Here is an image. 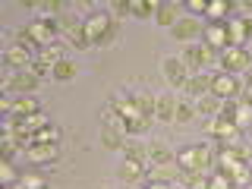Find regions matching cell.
<instances>
[{"label": "cell", "mask_w": 252, "mask_h": 189, "mask_svg": "<svg viewBox=\"0 0 252 189\" xmlns=\"http://www.w3.org/2000/svg\"><path fill=\"white\" fill-rule=\"evenodd\" d=\"M177 167L186 173H211L215 170V152L208 145H186L177 152Z\"/></svg>", "instance_id": "6da1fadb"}, {"label": "cell", "mask_w": 252, "mask_h": 189, "mask_svg": "<svg viewBox=\"0 0 252 189\" xmlns=\"http://www.w3.org/2000/svg\"><path fill=\"white\" fill-rule=\"evenodd\" d=\"M110 104H114L117 114L126 120V132H129V136H142V132H148V126H152V117H145V114L136 107L132 94H114V98H110Z\"/></svg>", "instance_id": "7a4b0ae2"}, {"label": "cell", "mask_w": 252, "mask_h": 189, "mask_svg": "<svg viewBox=\"0 0 252 189\" xmlns=\"http://www.w3.org/2000/svg\"><path fill=\"white\" fill-rule=\"evenodd\" d=\"M246 161H249V145L246 142H240V145H218V152H215V170L230 173V177Z\"/></svg>", "instance_id": "3957f363"}, {"label": "cell", "mask_w": 252, "mask_h": 189, "mask_svg": "<svg viewBox=\"0 0 252 189\" xmlns=\"http://www.w3.org/2000/svg\"><path fill=\"white\" fill-rule=\"evenodd\" d=\"M22 32L29 35V44H38V47H47V44L60 41L57 19H51V16H38V19H32L29 26H22Z\"/></svg>", "instance_id": "277c9868"}, {"label": "cell", "mask_w": 252, "mask_h": 189, "mask_svg": "<svg viewBox=\"0 0 252 189\" xmlns=\"http://www.w3.org/2000/svg\"><path fill=\"white\" fill-rule=\"evenodd\" d=\"M85 35H89L92 44L107 47L117 38V26H114V19H110L107 13H92L89 19H85Z\"/></svg>", "instance_id": "5b68a950"}, {"label": "cell", "mask_w": 252, "mask_h": 189, "mask_svg": "<svg viewBox=\"0 0 252 189\" xmlns=\"http://www.w3.org/2000/svg\"><path fill=\"white\" fill-rule=\"evenodd\" d=\"M180 60H183V66L189 73H205V69L211 66V63H218V51L208 44H186L183 54H180Z\"/></svg>", "instance_id": "8992f818"}, {"label": "cell", "mask_w": 252, "mask_h": 189, "mask_svg": "<svg viewBox=\"0 0 252 189\" xmlns=\"http://www.w3.org/2000/svg\"><path fill=\"white\" fill-rule=\"evenodd\" d=\"M205 132H208L211 139H218V145H240L243 142V132L236 129L230 120H220V117L205 120Z\"/></svg>", "instance_id": "52a82bcc"}, {"label": "cell", "mask_w": 252, "mask_h": 189, "mask_svg": "<svg viewBox=\"0 0 252 189\" xmlns=\"http://www.w3.org/2000/svg\"><path fill=\"white\" fill-rule=\"evenodd\" d=\"M218 63H220V69L224 73H243V69H249V63H252V57H249V51L246 47H233V44H227L224 51L218 54Z\"/></svg>", "instance_id": "ba28073f"}, {"label": "cell", "mask_w": 252, "mask_h": 189, "mask_svg": "<svg viewBox=\"0 0 252 189\" xmlns=\"http://www.w3.org/2000/svg\"><path fill=\"white\" fill-rule=\"evenodd\" d=\"M243 85L236 82L233 73H224V69H218V73H211V94H215L218 101H230V98H240Z\"/></svg>", "instance_id": "9c48e42d"}, {"label": "cell", "mask_w": 252, "mask_h": 189, "mask_svg": "<svg viewBox=\"0 0 252 189\" xmlns=\"http://www.w3.org/2000/svg\"><path fill=\"white\" fill-rule=\"evenodd\" d=\"M3 63L13 69V73H22V69H32V63H35V54H32V47L10 44V47L3 51Z\"/></svg>", "instance_id": "30bf717a"}, {"label": "cell", "mask_w": 252, "mask_h": 189, "mask_svg": "<svg viewBox=\"0 0 252 189\" xmlns=\"http://www.w3.org/2000/svg\"><path fill=\"white\" fill-rule=\"evenodd\" d=\"M161 69H164V79L170 82V89H186L189 76H192V73L183 66V60H180V57H164Z\"/></svg>", "instance_id": "8fae6325"}, {"label": "cell", "mask_w": 252, "mask_h": 189, "mask_svg": "<svg viewBox=\"0 0 252 189\" xmlns=\"http://www.w3.org/2000/svg\"><path fill=\"white\" fill-rule=\"evenodd\" d=\"M252 38V19L249 16H236V19H227V41L233 47H243Z\"/></svg>", "instance_id": "7c38bea8"}, {"label": "cell", "mask_w": 252, "mask_h": 189, "mask_svg": "<svg viewBox=\"0 0 252 189\" xmlns=\"http://www.w3.org/2000/svg\"><path fill=\"white\" fill-rule=\"evenodd\" d=\"M38 82H41V79L32 73V69H22V73H10V76L3 79L6 92H19V94H32V92L38 89Z\"/></svg>", "instance_id": "4fadbf2b"}, {"label": "cell", "mask_w": 252, "mask_h": 189, "mask_svg": "<svg viewBox=\"0 0 252 189\" xmlns=\"http://www.w3.org/2000/svg\"><path fill=\"white\" fill-rule=\"evenodd\" d=\"M60 158V145H38V142H32L26 148V161L35 164V167H44V164H54Z\"/></svg>", "instance_id": "5bb4252c"}, {"label": "cell", "mask_w": 252, "mask_h": 189, "mask_svg": "<svg viewBox=\"0 0 252 189\" xmlns=\"http://www.w3.org/2000/svg\"><path fill=\"white\" fill-rule=\"evenodd\" d=\"M170 32H173V38H177V41L192 44L205 29H202V22H199V19H192V16H183V19H177V26H173Z\"/></svg>", "instance_id": "9a60e30c"}, {"label": "cell", "mask_w": 252, "mask_h": 189, "mask_svg": "<svg viewBox=\"0 0 252 189\" xmlns=\"http://www.w3.org/2000/svg\"><path fill=\"white\" fill-rule=\"evenodd\" d=\"M120 180H126V183H148V164L142 161H129V158H123L120 164Z\"/></svg>", "instance_id": "2e32d148"}, {"label": "cell", "mask_w": 252, "mask_h": 189, "mask_svg": "<svg viewBox=\"0 0 252 189\" xmlns=\"http://www.w3.org/2000/svg\"><path fill=\"white\" fill-rule=\"evenodd\" d=\"M35 60H41L44 66H57V63L66 60V41H54V44H47V47H38V54H35Z\"/></svg>", "instance_id": "e0dca14e"}, {"label": "cell", "mask_w": 252, "mask_h": 189, "mask_svg": "<svg viewBox=\"0 0 252 189\" xmlns=\"http://www.w3.org/2000/svg\"><path fill=\"white\" fill-rule=\"evenodd\" d=\"M202 38H205V44L208 47H215V51H224L227 44V22H208L205 26V32H202Z\"/></svg>", "instance_id": "ac0fdd59"}, {"label": "cell", "mask_w": 252, "mask_h": 189, "mask_svg": "<svg viewBox=\"0 0 252 189\" xmlns=\"http://www.w3.org/2000/svg\"><path fill=\"white\" fill-rule=\"evenodd\" d=\"M183 92H186L192 101H195V98H202V94H211V73H208V69H205V73H192Z\"/></svg>", "instance_id": "d6986e66"}, {"label": "cell", "mask_w": 252, "mask_h": 189, "mask_svg": "<svg viewBox=\"0 0 252 189\" xmlns=\"http://www.w3.org/2000/svg\"><path fill=\"white\" fill-rule=\"evenodd\" d=\"M155 117L161 123H173V117H177V98H173L170 92L155 98Z\"/></svg>", "instance_id": "ffe728a7"}, {"label": "cell", "mask_w": 252, "mask_h": 189, "mask_svg": "<svg viewBox=\"0 0 252 189\" xmlns=\"http://www.w3.org/2000/svg\"><path fill=\"white\" fill-rule=\"evenodd\" d=\"M32 114H41V104H38L32 94H19V98L13 101V110L10 117H16V120H22V117H32Z\"/></svg>", "instance_id": "44dd1931"}, {"label": "cell", "mask_w": 252, "mask_h": 189, "mask_svg": "<svg viewBox=\"0 0 252 189\" xmlns=\"http://www.w3.org/2000/svg\"><path fill=\"white\" fill-rule=\"evenodd\" d=\"M167 164H177V155L167 145H148V167H167Z\"/></svg>", "instance_id": "7402d4cb"}, {"label": "cell", "mask_w": 252, "mask_h": 189, "mask_svg": "<svg viewBox=\"0 0 252 189\" xmlns=\"http://www.w3.org/2000/svg\"><path fill=\"white\" fill-rule=\"evenodd\" d=\"M192 107H195V117H205V120H211V117H218L220 101L215 98V94H202V98L192 101Z\"/></svg>", "instance_id": "603a6c76"}, {"label": "cell", "mask_w": 252, "mask_h": 189, "mask_svg": "<svg viewBox=\"0 0 252 189\" xmlns=\"http://www.w3.org/2000/svg\"><path fill=\"white\" fill-rule=\"evenodd\" d=\"M120 152H123V158H129V161H142V164H148V145H142V142L126 139Z\"/></svg>", "instance_id": "cb8c5ba5"}, {"label": "cell", "mask_w": 252, "mask_h": 189, "mask_svg": "<svg viewBox=\"0 0 252 189\" xmlns=\"http://www.w3.org/2000/svg\"><path fill=\"white\" fill-rule=\"evenodd\" d=\"M66 44H73V47H79V51H85V47H92V41H89V35H85V19L79 22V26H73L66 32Z\"/></svg>", "instance_id": "d4e9b609"}, {"label": "cell", "mask_w": 252, "mask_h": 189, "mask_svg": "<svg viewBox=\"0 0 252 189\" xmlns=\"http://www.w3.org/2000/svg\"><path fill=\"white\" fill-rule=\"evenodd\" d=\"M155 19H158V26L173 29V26H177V3H158Z\"/></svg>", "instance_id": "484cf974"}, {"label": "cell", "mask_w": 252, "mask_h": 189, "mask_svg": "<svg viewBox=\"0 0 252 189\" xmlns=\"http://www.w3.org/2000/svg\"><path fill=\"white\" fill-rule=\"evenodd\" d=\"M123 142H126L123 132L110 129V126H101V145H104V148H110V152H120V148H123Z\"/></svg>", "instance_id": "4316f807"}, {"label": "cell", "mask_w": 252, "mask_h": 189, "mask_svg": "<svg viewBox=\"0 0 252 189\" xmlns=\"http://www.w3.org/2000/svg\"><path fill=\"white\" fill-rule=\"evenodd\" d=\"M233 10V3H227V0H208V19L211 22H227V13Z\"/></svg>", "instance_id": "83f0119b"}, {"label": "cell", "mask_w": 252, "mask_h": 189, "mask_svg": "<svg viewBox=\"0 0 252 189\" xmlns=\"http://www.w3.org/2000/svg\"><path fill=\"white\" fill-rule=\"evenodd\" d=\"M129 13L136 19H148L152 13H158V3L155 0H129Z\"/></svg>", "instance_id": "f1b7e54d"}, {"label": "cell", "mask_w": 252, "mask_h": 189, "mask_svg": "<svg viewBox=\"0 0 252 189\" xmlns=\"http://www.w3.org/2000/svg\"><path fill=\"white\" fill-rule=\"evenodd\" d=\"M208 189H236L230 173H220V170H211L208 173Z\"/></svg>", "instance_id": "f546056e"}, {"label": "cell", "mask_w": 252, "mask_h": 189, "mask_svg": "<svg viewBox=\"0 0 252 189\" xmlns=\"http://www.w3.org/2000/svg\"><path fill=\"white\" fill-rule=\"evenodd\" d=\"M132 101H136V107H139L145 117H155V98H152V94L136 92V94H132Z\"/></svg>", "instance_id": "4dcf8cb0"}, {"label": "cell", "mask_w": 252, "mask_h": 189, "mask_svg": "<svg viewBox=\"0 0 252 189\" xmlns=\"http://www.w3.org/2000/svg\"><path fill=\"white\" fill-rule=\"evenodd\" d=\"M57 139H60V129H57V126H44V129L38 132L32 142H38V145H57Z\"/></svg>", "instance_id": "1f68e13d"}, {"label": "cell", "mask_w": 252, "mask_h": 189, "mask_svg": "<svg viewBox=\"0 0 252 189\" xmlns=\"http://www.w3.org/2000/svg\"><path fill=\"white\" fill-rule=\"evenodd\" d=\"M236 110H240V98H230V101H220V110H218V117L220 120H236Z\"/></svg>", "instance_id": "d6a6232c"}, {"label": "cell", "mask_w": 252, "mask_h": 189, "mask_svg": "<svg viewBox=\"0 0 252 189\" xmlns=\"http://www.w3.org/2000/svg\"><path fill=\"white\" fill-rule=\"evenodd\" d=\"M192 117H195L192 101H177V117H173V123H189Z\"/></svg>", "instance_id": "836d02e7"}, {"label": "cell", "mask_w": 252, "mask_h": 189, "mask_svg": "<svg viewBox=\"0 0 252 189\" xmlns=\"http://www.w3.org/2000/svg\"><path fill=\"white\" fill-rule=\"evenodd\" d=\"M252 123V107L246 104V101H240V110H236V120H233V126H236V129H246V126Z\"/></svg>", "instance_id": "e575fe53"}, {"label": "cell", "mask_w": 252, "mask_h": 189, "mask_svg": "<svg viewBox=\"0 0 252 189\" xmlns=\"http://www.w3.org/2000/svg\"><path fill=\"white\" fill-rule=\"evenodd\" d=\"M76 76V63L73 60H63L54 66V79H73Z\"/></svg>", "instance_id": "d590c367"}, {"label": "cell", "mask_w": 252, "mask_h": 189, "mask_svg": "<svg viewBox=\"0 0 252 189\" xmlns=\"http://www.w3.org/2000/svg\"><path fill=\"white\" fill-rule=\"evenodd\" d=\"M35 10H44V13H51V16H63L66 6H63L60 0H44V3H35Z\"/></svg>", "instance_id": "8d00e7d4"}, {"label": "cell", "mask_w": 252, "mask_h": 189, "mask_svg": "<svg viewBox=\"0 0 252 189\" xmlns=\"http://www.w3.org/2000/svg\"><path fill=\"white\" fill-rule=\"evenodd\" d=\"M233 183H236V189H240V186H249V183H252V173H249V164H243V167H240V170L233 173Z\"/></svg>", "instance_id": "74e56055"}, {"label": "cell", "mask_w": 252, "mask_h": 189, "mask_svg": "<svg viewBox=\"0 0 252 189\" xmlns=\"http://www.w3.org/2000/svg\"><path fill=\"white\" fill-rule=\"evenodd\" d=\"M0 177H3V189H10L16 183V170H13V164H0Z\"/></svg>", "instance_id": "f35d334b"}, {"label": "cell", "mask_w": 252, "mask_h": 189, "mask_svg": "<svg viewBox=\"0 0 252 189\" xmlns=\"http://www.w3.org/2000/svg\"><path fill=\"white\" fill-rule=\"evenodd\" d=\"M110 10H114V16H129V0H114Z\"/></svg>", "instance_id": "ab89813d"}, {"label": "cell", "mask_w": 252, "mask_h": 189, "mask_svg": "<svg viewBox=\"0 0 252 189\" xmlns=\"http://www.w3.org/2000/svg\"><path fill=\"white\" fill-rule=\"evenodd\" d=\"M186 6L192 13H208V0H186Z\"/></svg>", "instance_id": "60d3db41"}, {"label": "cell", "mask_w": 252, "mask_h": 189, "mask_svg": "<svg viewBox=\"0 0 252 189\" xmlns=\"http://www.w3.org/2000/svg\"><path fill=\"white\" fill-rule=\"evenodd\" d=\"M22 186L26 189H44V180L41 177H22Z\"/></svg>", "instance_id": "b9f144b4"}, {"label": "cell", "mask_w": 252, "mask_h": 189, "mask_svg": "<svg viewBox=\"0 0 252 189\" xmlns=\"http://www.w3.org/2000/svg\"><path fill=\"white\" fill-rule=\"evenodd\" d=\"M173 186H177V183H164V180H148V183L142 186V189H173Z\"/></svg>", "instance_id": "7bdbcfd3"}, {"label": "cell", "mask_w": 252, "mask_h": 189, "mask_svg": "<svg viewBox=\"0 0 252 189\" xmlns=\"http://www.w3.org/2000/svg\"><path fill=\"white\" fill-rule=\"evenodd\" d=\"M44 189H47V186H44Z\"/></svg>", "instance_id": "ee69618b"}]
</instances>
